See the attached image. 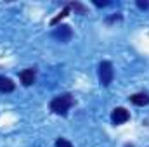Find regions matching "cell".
<instances>
[{"instance_id": "1", "label": "cell", "mask_w": 149, "mask_h": 147, "mask_svg": "<svg viewBox=\"0 0 149 147\" xmlns=\"http://www.w3.org/2000/svg\"><path fill=\"white\" fill-rule=\"evenodd\" d=\"M74 104L73 97L71 95H59V97H56V99H52V102H50V109L54 111L56 114H61V116H64L70 107Z\"/></svg>"}, {"instance_id": "2", "label": "cell", "mask_w": 149, "mask_h": 147, "mask_svg": "<svg viewBox=\"0 0 149 147\" xmlns=\"http://www.w3.org/2000/svg\"><path fill=\"white\" fill-rule=\"evenodd\" d=\"M113 76H114V71H113V64L109 61H102L99 64V80H101V85L108 87L113 81Z\"/></svg>"}, {"instance_id": "3", "label": "cell", "mask_w": 149, "mask_h": 147, "mask_svg": "<svg viewBox=\"0 0 149 147\" xmlns=\"http://www.w3.org/2000/svg\"><path fill=\"white\" fill-rule=\"evenodd\" d=\"M128 119H130V114H128V111L125 109V107H116V109H113L111 121L114 125H123V123H127Z\"/></svg>"}, {"instance_id": "4", "label": "cell", "mask_w": 149, "mask_h": 147, "mask_svg": "<svg viewBox=\"0 0 149 147\" xmlns=\"http://www.w3.org/2000/svg\"><path fill=\"white\" fill-rule=\"evenodd\" d=\"M52 35H54V38H57L59 42H68V40L71 38V28L61 24V26H57V30H56Z\"/></svg>"}, {"instance_id": "5", "label": "cell", "mask_w": 149, "mask_h": 147, "mask_svg": "<svg viewBox=\"0 0 149 147\" xmlns=\"http://www.w3.org/2000/svg\"><path fill=\"white\" fill-rule=\"evenodd\" d=\"M19 78H21V81H23L24 87L33 85V81H35V69H24L23 73L19 74Z\"/></svg>"}, {"instance_id": "6", "label": "cell", "mask_w": 149, "mask_h": 147, "mask_svg": "<svg viewBox=\"0 0 149 147\" xmlns=\"http://www.w3.org/2000/svg\"><path fill=\"white\" fill-rule=\"evenodd\" d=\"M130 101H132V104H135V106H146V104H149V95L144 94V92L134 94V95L130 97Z\"/></svg>"}, {"instance_id": "7", "label": "cell", "mask_w": 149, "mask_h": 147, "mask_svg": "<svg viewBox=\"0 0 149 147\" xmlns=\"http://www.w3.org/2000/svg\"><path fill=\"white\" fill-rule=\"evenodd\" d=\"M12 90H14L12 80L7 78V76H0V92H2V94H9V92H12Z\"/></svg>"}, {"instance_id": "8", "label": "cell", "mask_w": 149, "mask_h": 147, "mask_svg": "<svg viewBox=\"0 0 149 147\" xmlns=\"http://www.w3.org/2000/svg\"><path fill=\"white\" fill-rule=\"evenodd\" d=\"M68 12H70V7H66V9H64V10H63V12H61V14H59V16H57L56 19H52V24H56V23H57L59 19H63V17H66V16H68Z\"/></svg>"}, {"instance_id": "9", "label": "cell", "mask_w": 149, "mask_h": 147, "mask_svg": "<svg viewBox=\"0 0 149 147\" xmlns=\"http://www.w3.org/2000/svg\"><path fill=\"white\" fill-rule=\"evenodd\" d=\"M56 147H73V146H71L66 139H59V140L56 142Z\"/></svg>"}, {"instance_id": "10", "label": "cell", "mask_w": 149, "mask_h": 147, "mask_svg": "<svg viewBox=\"0 0 149 147\" xmlns=\"http://www.w3.org/2000/svg\"><path fill=\"white\" fill-rule=\"evenodd\" d=\"M137 5H139V7H141V9H148V2H137Z\"/></svg>"}]
</instances>
